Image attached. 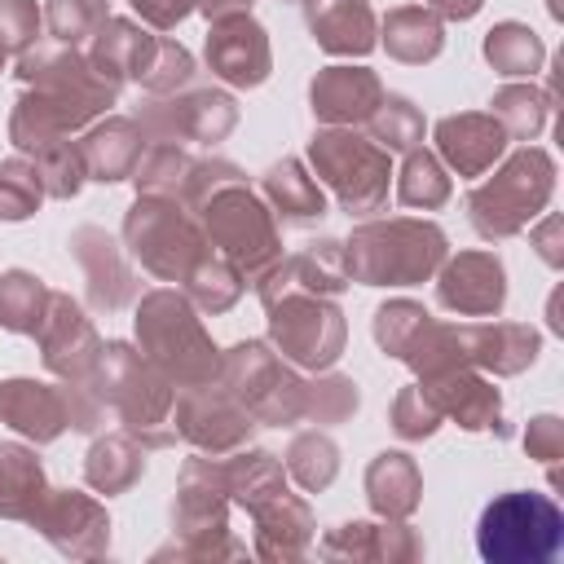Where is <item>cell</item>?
I'll use <instances>...</instances> for the list:
<instances>
[{
	"instance_id": "obj_43",
	"label": "cell",
	"mask_w": 564,
	"mask_h": 564,
	"mask_svg": "<svg viewBox=\"0 0 564 564\" xmlns=\"http://www.w3.org/2000/svg\"><path fill=\"white\" fill-rule=\"evenodd\" d=\"M282 467H286V476H291L304 494H322V489H330V480L339 476V445H335L322 427L295 432L291 445H286Z\"/></svg>"
},
{
	"instance_id": "obj_37",
	"label": "cell",
	"mask_w": 564,
	"mask_h": 564,
	"mask_svg": "<svg viewBox=\"0 0 564 564\" xmlns=\"http://www.w3.org/2000/svg\"><path fill=\"white\" fill-rule=\"evenodd\" d=\"M48 480L31 445L22 441H0V520H31L40 507Z\"/></svg>"
},
{
	"instance_id": "obj_59",
	"label": "cell",
	"mask_w": 564,
	"mask_h": 564,
	"mask_svg": "<svg viewBox=\"0 0 564 564\" xmlns=\"http://www.w3.org/2000/svg\"><path fill=\"white\" fill-rule=\"evenodd\" d=\"M4 62H9V57H4V53H0V70H4Z\"/></svg>"
},
{
	"instance_id": "obj_5",
	"label": "cell",
	"mask_w": 564,
	"mask_h": 564,
	"mask_svg": "<svg viewBox=\"0 0 564 564\" xmlns=\"http://www.w3.org/2000/svg\"><path fill=\"white\" fill-rule=\"evenodd\" d=\"M194 216L212 251H220L247 278V286H256L282 260V225L247 181L220 185Z\"/></svg>"
},
{
	"instance_id": "obj_20",
	"label": "cell",
	"mask_w": 564,
	"mask_h": 564,
	"mask_svg": "<svg viewBox=\"0 0 564 564\" xmlns=\"http://www.w3.org/2000/svg\"><path fill=\"white\" fill-rule=\"evenodd\" d=\"M383 79L370 66H352V62H335L322 66L308 84V110L322 128H361L375 106L383 101Z\"/></svg>"
},
{
	"instance_id": "obj_15",
	"label": "cell",
	"mask_w": 564,
	"mask_h": 564,
	"mask_svg": "<svg viewBox=\"0 0 564 564\" xmlns=\"http://www.w3.org/2000/svg\"><path fill=\"white\" fill-rule=\"evenodd\" d=\"M26 524L66 560H101L110 551L106 502L84 489H44Z\"/></svg>"
},
{
	"instance_id": "obj_36",
	"label": "cell",
	"mask_w": 564,
	"mask_h": 564,
	"mask_svg": "<svg viewBox=\"0 0 564 564\" xmlns=\"http://www.w3.org/2000/svg\"><path fill=\"white\" fill-rule=\"evenodd\" d=\"M220 476H225L229 502H238L247 511H256L260 502H269V498H278V494L291 489V476H286L282 458L269 454V449H251V445L225 454L220 458Z\"/></svg>"
},
{
	"instance_id": "obj_23",
	"label": "cell",
	"mask_w": 564,
	"mask_h": 564,
	"mask_svg": "<svg viewBox=\"0 0 564 564\" xmlns=\"http://www.w3.org/2000/svg\"><path fill=\"white\" fill-rule=\"evenodd\" d=\"M436 159L458 176H485L507 154V132L489 110H458L432 128Z\"/></svg>"
},
{
	"instance_id": "obj_54",
	"label": "cell",
	"mask_w": 564,
	"mask_h": 564,
	"mask_svg": "<svg viewBox=\"0 0 564 564\" xmlns=\"http://www.w3.org/2000/svg\"><path fill=\"white\" fill-rule=\"evenodd\" d=\"M524 449H529V458L555 467V463L564 458V423H560L555 414L529 419V427H524Z\"/></svg>"
},
{
	"instance_id": "obj_40",
	"label": "cell",
	"mask_w": 564,
	"mask_h": 564,
	"mask_svg": "<svg viewBox=\"0 0 564 564\" xmlns=\"http://www.w3.org/2000/svg\"><path fill=\"white\" fill-rule=\"evenodd\" d=\"M181 291H185V300L198 308V313H229L238 300H242V291H247V278L220 256V251H207L185 278H181Z\"/></svg>"
},
{
	"instance_id": "obj_18",
	"label": "cell",
	"mask_w": 564,
	"mask_h": 564,
	"mask_svg": "<svg viewBox=\"0 0 564 564\" xmlns=\"http://www.w3.org/2000/svg\"><path fill=\"white\" fill-rule=\"evenodd\" d=\"M207 70L229 84V88H260L273 70V48H269V31L251 18V13H238V18H220L207 26Z\"/></svg>"
},
{
	"instance_id": "obj_14",
	"label": "cell",
	"mask_w": 564,
	"mask_h": 564,
	"mask_svg": "<svg viewBox=\"0 0 564 564\" xmlns=\"http://www.w3.org/2000/svg\"><path fill=\"white\" fill-rule=\"evenodd\" d=\"M172 427L198 454L225 458V454H234V449H242L251 441L256 419H251V410L225 383H198V388H181L176 392Z\"/></svg>"
},
{
	"instance_id": "obj_6",
	"label": "cell",
	"mask_w": 564,
	"mask_h": 564,
	"mask_svg": "<svg viewBox=\"0 0 564 564\" xmlns=\"http://www.w3.org/2000/svg\"><path fill=\"white\" fill-rule=\"evenodd\" d=\"M308 172L335 194L339 212L366 220L388 203L392 154L361 128H317L308 141Z\"/></svg>"
},
{
	"instance_id": "obj_17",
	"label": "cell",
	"mask_w": 564,
	"mask_h": 564,
	"mask_svg": "<svg viewBox=\"0 0 564 564\" xmlns=\"http://www.w3.org/2000/svg\"><path fill=\"white\" fill-rule=\"evenodd\" d=\"M436 278V304L458 317H498L507 304V269L494 251L445 256Z\"/></svg>"
},
{
	"instance_id": "obj_51",
	"label": "cell",
	"mask_w": 564,
	"mask_h": 564,
	"mask_svg": "<svg viewBox=\"0 0 564 564\" xmlns=\"http://www.w3.org/2000/svg\"><path fill=\"white\" fill-rule=\"evenodd\" d=\"M35 167H40V181H44V194L48 198H75L88 181V167H84V154H79V141H57V145H44L40 154H31Z\"/></svg>"
},
{
	"instance_id": "obj_19",
	"label": "cell",
	"mask_w": 564,
	"mask_h": 564,
	"mask_svg": "<svg viewBox=\"0 0 564 564\" xmlns=\"http://www.w3.org/2000/svg\"><path fill=\"white\" fill-rule=\"evenodd\" d=\"M40 361L48 375H57L62 383L66 379H88L93 366H97V352H101V335L93 326V317L84 313L79 300L53 291V304L44 313V326H40Z\"/></svg>"
},
{
	"instance_id": "obj_39",
	"label": "cell",
	"mask_w": 564,
	"mask_h": 564,
	"mask_svg": "<svg viewBox=\"0 0 564 564\" xmlns=\"http://www.w3.org/2000/svg\"><path fill=\"white\" fill-rule=\"evenodd\" d=\"M397 176V203L401 207H414V212H436L454 198V176L449 167L436 159V150H405L401 167L392 172Z\"/></svg>"
},
{
	"instance_id": "obj_44",
	"label": "cell",
	"mask_w": 564,
	"mask_h": 564,
	"mask_svg": "<svg viewBox=\"0 0 564 564\" xmlns=\"http://www.w3.org/2000/svg\"><path fill=\"white\" fill-rule=\"evenodd\" d=\"M370 141H379L388 154H405L414 145H423V132H427V119L423 110L401 97V93H383V101L375 106V115L361 123Z\"/></svg>"
},
{
	"instance_id": "obj_9",
	"label": "cell",
	"mask_w": 564,
	"mask_h": 564,
	"mask_svg": "<svg viewBox=\"0 0 564 564\" xmlns=\"http://www.w3.org/2000/svg\"><path fill=\"white\" fill-rule=\"evenodd\" d=\"M216 383L251 410L256 427H291L304 419V379L269 339H242L220 352Z\"/></svg>"
},
{
	"instance_id": "obj_35",
	"label": "cell",
	"mask_w": 564,
	"mask_h": 564,
	"mask_svg": "<svg viewBox=\"0 0 564 564\" xmlns=\"http://www.w3.org/2000/svg\"><path fill=\"white\" fill-rule=\"evenodd\" d=\"M75 132H84L75 119H70V110L66 106H57L48 93H35V88H22V97L13 101V110H9V141H13V150L18 154H40L44 145H57V141H66V137H75Z\"/></svg>"
},
{
	"instance_id": "obj_56",
	"label": "cell",
	"mask_w": 564,
	"mask_h": 564,
	"mask_svg": "<svg viewBox=\"0 0 564 564\" xmlns=\"http://www.w3.org/2000/svg\"><path fill=\"white\" fill-rule=\"evenodd\" d=\"M419 4H427L441 22H467V18H476V13H480V4H485V0H419Z\"/></svg>"
},
{
	"instance_id": "obj_16",
	"label": "cell",
	"mask_w": 564,
	"mask_h": 564,
	"mask_svg": "<svg viewBox=\"0 0 564 564\" xmlns=\"http://www.w3.org/2000/svg\"><path fill=\"white\" fill-rule=\"evenodd\" d=\"M66 247H70V260L79 264L84 300L93 313H119V308L137 304L141 278H137L128 247L119 238H110L101 225H79Z\"/></svg>"
},
{
	"instance_id": "obj_12",
	"label": "cell",
	"mask_w": 564,
	"mask_h": 564,
	"mask_svg": "<svg viewBox=\"0 0 564 564\" xmlns=\"http://www.w3.org/2000/svg\"><path fill=\"white\" fill-rule=\"evenodd\" d=\"M269 344L300 370H330L344 357L348 322L330 295H282L264 304Z\"/></svg>"
},
{
	"instance_id": "obj_32",
	"label": "cell",
	"mask_w": 564,
	"mask_h": 564,
	"mask_svg": "<svg viewBox=\"0 0 564 564\" xmlns=\"http://www.w3.org/2000/svg\"><path fill=\"white\" fill-rule=\"evenodd\" d=\"M366 502L379 520H410L423 502V471L405 449H383L366 467Z\"/></svg>"
},
{
	"instance_id": "obj_60",
	"label": "cell",
	"mask_w": 564,
	"mask_h": 564,
	"mask_svg": "<svg viewBox=\"0 0 564 564\" xmlns=\"http://www.w3.org/2000/svg\"><path fill=\"white\" fill-rule=\"evenodd\" d=\"M291 4H300V0H291Z\"/></svg>"
},
{
	"instance_id": "obj_1",
	"label": "cell",
	"mask_w": 564,
	"mask_h": 564,
	"mask_svg": "<svg viewBox=\"0 0 564 564\" xmlns=\"http://www.w3.org/2000/svg\"><path fill=\"white\" fill-rule=\"evenodd\" d=\"M88 383L97 388L106 410L119 419V427L132 432L145 449H172L176 445V427H172L176 388L137 344H128V339L101 344Z\"/></svg>"
},
{
	"instance_id": "obj_11",
	"label": "cell",
	"mask_w": 564,
	"mask_h": 564,
	"mask_svg": "<svg viewBox=\"0 0 564 564\" xmlns=\"http://www.w3.org/2000/svg\"><path fill=\"white\" fill-rule=\"evenodd\" d=\"M13 75H18L22 88L48 93L57 106H66L79 128H88L93 119H101V115L119 101V88L93 70L88 53L66 48V44H53V48L35 44V48H26V53L18 57Z\"/></svg>"
},
{
	"instance_id": "obj_21",
	"label": "cell",
	"mask_w": 564,
	"mask_h": 564,
	"mask_svg": "<svg viewBox=\"0 0 564 564\" xmlns=\"http://www.w3.org/2000/svg\"><path fill=\"white\" fill-rule=\"evenodd\" d=\"M348 264H344V242L335 238H317L308 247H300L295 256H282L260 282L256 295L260 304H273L282 295H339L348 286Z\"/></svg>"
},
{
	"instance_id": "obj_27",
	"label": "cell",
	"mask_w": 564,
	"mask_h": 564,
	"mask_svg": "<svg viewBox=\"0 0 564 564\" xmlns=\"http://www.w3.org/2000/svg\"><path fill=\"white\" fill-rule=\"evenodd\" d=\"M0 423L22 432L35 445L57 441L70 423H66V397L62 383H44V379H0Z\"/></svg>"
},
{
	"instance_id": "obj_50",
	"label": "cell",
	"mask_w": 564,
	"mask_h": 564,
	"mask_svg": "<svg viewBox=\"0 0 564 564\" xmlns=\"http://www.w3.org/2000/svg\"><path fill=\"white\" fill-rule=\"evenodd\" d=\"M427 308L419 304V300H388V304H379L375 308V344L388 352V357H405L410 352V344L419 339V330L427 326Z\"/></svg>"
},
{
	"instance_id": "obj_33",
	"label": "cell",
	"mask_w": 564,
	"mask_h": 564,
	"mask_svg": "<svg viewBox=\"0 0 564 564\" xmlns=\"http://www.w3.org/2000/svg\"><path fill=\"white\" fill-rule=\"evenodd\" d=\"M379 44L401 66H423L445 48V22L427 4H397L379 18Z\"/></svg>"
},
{
	"instance_id": "obj_10",
	"label": "cell",
	"mask_w": 564,
	"mask_h": 564,
	"mask_svg": "<svg viewBox=\"0 0 564 564\" xmlns=\"http://www.w3.org/2000/svg\"><path fill=\"white\" fill-rule=\"evenodd\" d=\"M172 533L181 538V555L198 560H229L247 546L229 533V494L220 476V458L194 454L181 463L176 502H172Z\"/></svg>"
},
{
	"instance_id": "obj_53",
	"label": "cell",
	"mask_w": 564,
	"mask_h": 564,
	"mask_svg": "<svg viewBox=\"0 0 564 564\" xmlns=\"http://www.w3.org/2000/svg\"><path fill=\"white\" fill-rule=\"evenodd\" d=\"M44 35V9L35 0H0V53L22 57Z\"/></svg>"
},
{
	"instance_id": "obj_52",
	"label": "cell",
	"mask_w": 564,
	"mask_h": 564,
	"mask_svg": "<svg viewBox=\"0 0 564 564\" xmlns=\"http://www.w3.org/2000/svg\"><path fill=\"white\" fill-rule=\"evenodd\" d=\"M388 423H392V432L401 436V441H427V436H436L441 432V410H436V401L427 397V388L414 379V383H405L397 397H392V410H388Z\"/></svg>"
},
{
	"instance_id": "obj_25",
	"label": "cell",
	"mask_w": 564,
	"mask_h": 564,
	"mask_svg": "<svg viewBox=\"0 0 564 564\" xmlns=\"http://www.w3.org/2000/svg\"><path fill=\"white\" fill-rule=\"evenodd\" d=\"M145 132L132 115H110V119H93L84 132H79V154H84V167H88V181L97 185H119V181H132L141 154H145Z\"/></svg>"
},
{
	"instance_id": "obj_26",
	"label": "cell",
	"mask_w": 564,
	"mask_h": 564,
	"mask_svg": "<svg viewBox=\"0 0 564 564\" xmlns=\"http://www.w3.org/2000/svg\"><path fill=\"white\" fill-rule=\"evenodd\" d=\"M463 344H467V361L494 379H511L520 370H529L538 361L542 335L529 322H463Z\"/></svg>"
},
{
	"instance_id": "obj_30",
	"label": "cell",
	"mask_w": 564,
	"mask_h": 564,
	"mask_svg": "<svg viewBox=\"0 0 564 564\" xmlns=\"http://www.w3.org/2000/svg\"><path fill=\"white\" fill-rule=\"evenodd\" d=\"M154 40L159 35H150L141 22H132V18H106L101 26H97V35L88 40V62H93V70L101 75V79H110L115 88H123L128 79L137 84L141 79V70H145V62H150V53H154Z\"/></svg>"
},
{
	"instance_id": "obj_2",
	"label": "cell",
	"mask_w": 564,
	"mask_h": 564,
	"mask_svg": "<svg viewBox=\"0 0 564 564\" xmlns=\"http://www.w3.org/2000/svg\"><path fill=\"white\" fill-rule=\"evenodd\" d=\"M449 256V238L432 220L392 216V220H361L344 242L348 278L361 286H414L427 282L441 260Z\"/></svg>"
},
{
	"instance_id": "obj_29",
	"label": "cell",
	"mask_w": 564,
	"mask_h": 564,
	"mask_svg": "<svg viewBox=\"0 0 564 564\" xmlns=\"http://www.w3.org/2000/svg\"><path fill=\"white\" fill-rule=\"evenodd\" d=\"M256 533H251V551L260 560H300L313 546L317 533V516L300 494H278L269 502H260L256 511H247Z\"/></svg>"
},
{
	"instance_id": "obj_38",
	"label": "cell",
	"mask_w": 564,
	"mask_h": 564,
	"mask_svg": "<svg viewBox=\"0 0 564 564\" xmlns=\"http://www.w3.org/2000/svg\"><path fill=\"white\" fill-rule=\"evenodd\" d=\"M489 115L502 123L507 141H524L529 145L555 115V88H538L533 79L529 84H502L494 93V101H489Z\"/></svg>"
},
{
	"instance_id": "obj_13",
	"label": "cell",
	"mask_w": 564,
	"mask_h": 564,
	"mask_svg": "<svg viewBox=\"0 0 564 564\" xmlns=\"http://www.w3.org/2000/svg\"><path fill=\"white\" fill-rule=\"evenodd\" d=\"M145 141H176V145H220L238 128V101L225 88H181L167 97H145L132 115Z\"/></svg>"
},
{
	"instance_id": "obj_4",
	"label": "cell",
	"mask_w": 564,
	"mask_h": 564,
	"mask_svg": "<svg viewBox=\"0 0 564 564\" xmlns=\"http://www.w3.org/2000/svg\"><path fill=\"white\" fill-rule=\"evenodd\" d=\"M555 194V159L542 145H520L489 181L467 194V220L485 242L524 234Z\"/></svg>"
},
{
	"instance_id": "obj_46",
	"label": "cell",
	"mask_w": 564,
	"mask_h": 564,
	"mask_svg": "<svg viewBox=\"0 0 564 564\" xmlns=\"http://www.w3.org/2000/svg\"><path fill=\"white\" fill-rule=\"evenodd\" d=\"M44 198L48 194H44V181H40L35 159H26V154L0 159V220L18 225V220L35 216Z\"/></svg>"
},
{
	"instance_id": "obj_55",
	"label": "cell",
	"mask_w": 564,
	"mask_h": 564,
	"mask_svg": "<svg viewBox=\"0 0 564 564\" xmlns=\"http://www.w3.org/2000/svg\"><path fill=\"white\" fill-rule=\"evenodd\" d=\"M128 4L141 18V26H150V31H172L176 22H185L198 9V0H128Z\"/></svg>"
},
{
	"instance_id": "obj_8",
	"label": "cell",
	"mask_w": 564,
	"mask_h": 564,
	"mask_svg": "<svg viewBox=\"0 0 564 564\" xmlns=\"http://www.w3.org/2000/svg\"><path fill=\"white\" fill-rule=\"evenodd\" d=\"M564 546V511L551 494H498L476 524V551L489 564H546Z\"/></svg>"
},
{
	"instance_id": "obj_42",
	"label": "cell",
	"mask_w": 564,
	"mask_h": 564,
	"mask_svg": "<svg viewBox=\"0 0 564 564\" xmlns=\"http://www.w3.org/2000/svg\"><path fill=\"white\" fill-rule=\"evenodd\" d=\"M485 62L502 79H533L542 70V62H546V44L524 22H498L485 35Z\"/></svg>"
},
{
	"instance_id": "obj_7",
	"label": "cell",
	"mask_w": 564,
	"mask_h": 564,
	"mask_svg": "<svg viewBox=\"0 0 564 564\" xmlns=\"http://www.w3.org/2000/svg\"><path fill=\"white\" fill-rule=\"evenodd\" d=\"M123 247L159 282H181L212 251L198 216L172 194H137L123 216Z\"/></svg>"
},
{
	"instance_id": "obj_31",
	"label": "cell",
	"mask_w": 564,
	"mask_h": 564,
	"mask_svg": "<svg viewBox=\"0 0 564 564\" xmlns=\"http://www.w3.org/2000/svg\"><path fill=\"white\" fill-rule=\"evenodd\" d=\"M260 198L278 216V225H317L326 216L322 181L308 172L304 159H278L260 176Z\"/></svg>"
},
{
	"instance_id": "obj_57",
	"label": "cell",
	"mask_w": 564,
	"mask_h": 564,
	"mask_svg": "<svg viewBox=\"0 0 564 564\" xmlns=\"http://www.w3.org/2000/svg\"><path fill=\"white\" fill-rule=\"evenodd\" d=\"M256 0H198V13L207 22H220V18H238V13H251Z\"/></svg>"
},
{
	"instance_id": "obj_24",
	"label": "cell",
	"mask_w": 564,
	"mask_h": 564,
	"mask_svg": "<svg viewBox=\"0 0 564 564\" xmlns=\"http://www.w3.org/2000/svg\"><path fill=\"white\" fill-rule=\"evenodd\" d=\"M419 383L436 401L441 419H454L467 432H498V436H507V427H502V397H498V388H494V379L485 370L458 366V370H445V375H432V379H419Z\"/></svg>"
},
{
	"instance_id": "obj_22",
	"label": "cell",
	"mask_w": 564,
	"mask_h": 564,
	"mask_svg": "<svg viewBox=\"0 0 564 564\" xmlns=\"http://www.w3.org/2000/svg\"><path fill=\"white\" fill-rule=\"evenodd\" d=\"M322 560H383V564H414L427 555L423 533L410 520H348L317 542Z\"/></svg>"
},
{
	"instance_id": "obj_28",
	"label": "cell",
	"mask_w": 564,
	"mask_h": 564,
	"mask_svg": "<svg viewBox=\"0 0 564 564\" xmlns=\"http://www.w3.org/2000/svg\"><path fill=\"white\" fill-rule=\"evenodd\" d=\"M308 35L330 57H366L379 44V18L370 0H300Z\"/></svg>"
},
{
	"instance_id": "obj_58",
	"label": "cell",
	"mask_w": 564,
	"mask_h": 564,
	"mask_svg": "<svg viewBox=\"0 0 564 564\" xmlns=\"http://www.w3.org/2000/svg\"><path fill=\"white\" fill-rule=\"evenodd\" d=\"M555 234H560V216H546V220H542V229L533 234V242H538V251H542V260H546V264H560Z\"/></svg>"
},
{
	"instance_id": "obj_45",
	"label": "cell",
	"mask_w": 564,
	"mask_h": 564,
	"mask_svg": "<svg viewBox=\"0 0 564 564\" xmlns=\"http://www.w3.org/2000/svg\"><path fill=\"white\" fill-rule=\"evenodd\" d=\"M189 167H194V154L185 145L150 141L141 163H137V172H132V185H137V194H172L176 198L185 176H189Z\"/></svg>"
},
{
	"instance_id": "obj_34",
	"label": "cell",
	"mask_w": 564,
	"mask_h": 564,
	"mask_svg": "<svg viewBox=\"0 0 564 564\" xmlns=\"http://www.w3.org/2000/svg\"><path fill=\"white\" fill-rule=\"evenodd\" d=\"M145 445L132 436V432H106V436H97L93 445H88V454H84V485L93 489V494H128L141 476H145Z\"/></svg>"
},
{
	"instance_id": "obj_41",
	"label": "cell",
	"mask_w": 564,
	"mask_h": 564,
	"mask_svg": "<svg viewBox=\"0 0 564 564\" xmlns=\"http://www.w3.org/2000/svg\"><path fill=\"white\" fill-rule=\"evenodd\" d=\"M53 304V286L26 269L0 273V326L13 335H40L44 313Z\"/></svg>"
},
{
	"instance_id": "obj_47",
	"label": "cell",
	"mask_w": 564,
	"mask_h": 564,
	"mask_svg": "<svg viewBox=\"0 0 564 564\" xmlns=\"http://www.w3.org/2000/svg\"><path fill=\"white\" fill-rule=\"evenodd\" d=\"M106 18L110 0H44V31L66 48H84Z\"/></svg>"
},
{
	"instance_id": "obj_49",
	"label": "cell",
	"mask_w": 564,
	"mask_h": 564,
	"mask_svg": "<svg viewBox=\"0 0 564 564\" xmlns=\"http://www.w3.org/2000/svg\"><path fill=\"white\" fill-rule=\"evenodd\" d=\"M189 79H194V53L185 44H176L172 35H159L154 40V53H150V62L141 70V79H137L141 93L145 97H167V93L189 88Z\"/></svg>"
},
{
	"instance_id": "obj_3",
	"label": "cell",
	"mask_w": 564,
	"mask_h": 564,
	"mask_svg": "<svg viewBox=\"0 0 564 564\" xmlns=\"http://www.w3.org/2000/svg\"><path fill=\"white\" fill-rule=\"evenodd\" d=\"M137 348L167 375V383L181 388H198V383H216L220 375V348L212 344L198 308L185 300V291L159 286L145 291L137 300Z\"/></svg>"
},
{
	"instance_id": "obj_48",
	"label": "cell",
	"mask_w": 564,
	"mask_h": 564,
	"mask_svg": "<svg viewBox=\"0 0 564 564\" xmlns=\"http://www.w3.org/2000/svg\"><path fill=\"white\" fill-rule=\"evenodd\" d=\"M361 405V392L348 375H317V379H304V419L317 423V427H335L344 419H352Z\"/></svg>"
}]
</instances>
